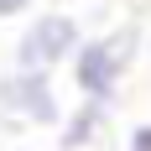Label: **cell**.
I'll use <instances>...</instances> for the list:
<instances>
[{"label": "cell", "mask_w": 151, "mask_h": 151, "mask_svg": "<svg viewBox=\"0 0 151 151\" xmlns=\"http://www.w3.org/2000/svg\"><path fill=\"white\" fill-rule=\"evenodd\" d=\"M141 52V31L136 26H120V31H99V37H83L68 58V78H73V94L78 99H99V104L115 109L125 89V73Z\"/></svg>", "instance_id": "obj_1"}, {"label": "cell", "mask_w": 151, "mask_h": 151, "mask_svg": "<svg viewBox=\"0 0 151 151\" xmlns=\"http://www.w3.org/2000/svg\"><path fill=\"white\" fill-rule=\"evenodd\" d=\"M109 130V104L99 99H78L73 109H63V120L52 125V136H58V151H89L99 146Z\"/></svg>", "instance_id": "obj_4"}, {"label": "cell", "mask_w": 151, "mask_h": 151, "mask_svg": "<svg viewBox=\"0 0 151 151\" xmlns=\"http://www.w3.org/2000/svg\"><path fill=\"white\" fill-rule=\"evenodd\" d=\"M78 42H83V26H78L73 11H26L21 37L11 47V63L16 68H47V73H58V68H68Z\"/></svg>", "instance_id": "obj_2"}, {"label": "cell", "mask_w": 151, "mask_h": 151, "mask_svg": "<svg viewBox=\"0 0 151 151\" xmlns=\"http://www.w3.org/2000/svg\"><path fill=\"white\" fill-rule=\"evenodd\" d=\"M31 5H37V0H0V21H21Z\"/></svg>", "instance_id": "obj_6"}, {"label": "cell", "mask_w": 151, "mask_h": 151, "mask_svg": "<svg viewBox=\"0 0 151 151\" xmlns=\"http://www.w3.org/2000/svg\"><path fill=\"white\" fill-rule=\"evenodd\" d=\"M0 115L11 125H37L52 130L63 120V99H58V78L47 68H5L0 73Z\"/></svg>", "instance_id": "obj_3"}, {"label": "cell", "mask_w": 151, "mask_h": 151, "mask_svg": "<svg viewBox=\"0 0 151 151\" xmlns=\"http://www.w3.org/2000/svg\"><path fill=\"white\" fill-rule=\"evenodd\" d=\"M146 58H151V37H146Z\"/></svg>", "instance_id": "obj_7"}, {"label": "cell", "mask_w": 151, "mask_h": 151, "mask_svg": "<svg viewBox=\"0 0 151 151\" xmlns=\"http://www.w3.org/2000/svg\"><path fill=\"white\" fill-rule=\"evenodd\" d=\"M42 151H58V146H42Z\"/></svg>", "instance_id": "obj_8"}, {"label": "cell", "mask_w": 151, "mask_h": 151, "mask_svg": "<svg viewBox=\"0 0 151 151\" xmlns=\"http://www.w3.org/2000/svg\"><path fill=\"white\" fill-rule=\"evenodd\" d=\"M125 151H151V120H136L125 130Z\"/></svg>", "instance_id": "obj_5"}]
</instances>
